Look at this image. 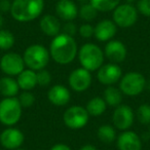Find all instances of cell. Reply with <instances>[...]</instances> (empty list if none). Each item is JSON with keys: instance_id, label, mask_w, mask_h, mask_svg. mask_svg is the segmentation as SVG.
I'll return each instance as SVG.
<instances>
[{"instance_id": "obj_31", "label": "cell", "mask_w": 150, "mask_h": 150, "mask_svg": "<svg viewBox=\"0 0 150 150\" xmlns=\"http://www.w3.org/2000/svg\"><path fill=\"white\" fill-rule=\"evenodd\" d=\"M137 11L141 15L150 18V0H138Z\"/></svg>"}, {"instance_id": "obj_6", "label": "cell", "mask_w": 150, "mask_h": 150, "mask_svg": "<svg viewBox=\"0 0 150 150\" xmlns=\"http://www.w3.org/2000/svg\"><path fill=\"white\" fill-rule=\"evenodd\" d=\"M146 86V79L144 75L139 72H127L121 77L119 82V90L123 95L135 97L144 91Z\"/></svg>"}, {"instance_id": "obj_11", "label": "cell", "mask_w": 150, "mask_h": 150, "mask_svg": "<svg viewBox=\"0 0 150 150\" xmlns=\"http://www.w3.org/2000/svg\"><path fill=\"white\" fill-rule=\"evenodd\" d=\"M68 82L73 91L78 93L84 92L92 84V75H91L90 71L82 67L77 68L70 73Z\"/></svg>"}, {"instance_id": "obj_1", "label": "cell", "mask_w": 150, "mask_h": 150, "mask_svg": "<svg viewBox=\"0 0 150 150\" xmlns=\"http://www.w3.org/2000/svg\"><path fill=\"white\" fill-rule=\"evenodd\" d=\"M78 54L77 43L72 36L59 34L54 37L50 45V54L56 63L67 65L73 62Z\"/></svg>"}, {"instance_id": "obj_36", "label": "cell", "mask_w": 150, "mask_h": 150, "mask_svg": "<svg viewBox=\"0 0 150 150\" xmlns=\"http://www.w3.org/2000/svg\"><path fill=\"white\" fill-rule=\"evenodd\" d=\"M79 150H98L96 146L92 145V144H86V145H83L82 147H80Z\"/></svg>"}, {"instance_id": "obj_12", "label": "cell", "mask_w": 150, "mask_h": 150, "mask_svg": "<svg viewBox=\"0 0 150 150\" xmlns=\"http://www.w3.org/2000/svg\"><path fill=\"white\" fill-rule=\"evenodd\" d=\"M25 136L19 129L8 127L0 134V144L7 150H17L23 145Z\"/></svg>"}, {"instance_id": "obj_25", "label": "cell", "mask_w": 150, "mask_h": 150, "mask_svg": "<svg viewBox=\"0 0 150 150\" xmlns=\"http://www.w3.org/2000/svg\"><path fill=\"white\" fill-rule=\"evenodd\" d=\"M90 1L98 11L107 13L114 11L119 5L121 0H90Z\"/></svg>"}, {"instance_id": "obj_9", "label": "cell", "mask_w": 150, "mask_h": 150, "mask_svg": "<svg viewBox=\"0 0 150 150\" xmlns=\"http://www.w3.org/2000/svg\"><path fill=\"white\" fill-rule=\"evenodd\" d=\"M25 62L21 54L17 52H7L0 60V69L7 76L19 75L25 70Z\"/></svg>"}, {"instance_id": "obj_21", "label": "cell", "mask_w": 150, "mask_h": 150, "mask_svg": "<svg viewBox=\"0 0 150 150\" xmlns=\"http://www.w3.org/2000/svg\"><path fill=\"white\" fill-rule=\"evenodd\" d=\"M19 91V84L13 77L4 76L0 78V95H2L5 98H11L17 96Z\"/></svg>"}, {"instance_id": "obj_37", "label": "cell", "mask_w": 150, "mask_h": 150, "mask_svg": "<svg viewBox=\"0 0 150 150\" xmlns=\"http://www.w3.org/2000/svg\"><path fill=\"white\" fill-rule=\"evenodd\" d=\"M3 23H4V20H3L2 15H1V13H0V29H1V28H2Z\"/></svg>"}, {"instance_id": "obj_2", "label": "cell", "mask_w": 150, "mask_h": 150, "mask_svg": "<svg viewBox=\"0 0 150 150\" xmlns=\"http://www.w3.org/2000/svg\"><path fill=\"white\" fill-rule=\"evenodd\" d=\"M43 8V0H13L11 15L16 21L26 23L40 17Z\"/></svg>"}, {"instance_id": "obj_38", "label": "cell", "mask_w": 150, "mask_h": 150, "mask_svg": "<svg viewBox=\"0 0 150 150\" xmlns=\"http://www.w3.org/2000/svg\"><path fill=\"white\" fill-rule=\"evenodd\" d=\"M125 1H127V3H131V4H132L134 1H137V0H125Z\"/></svg>"}, {"instance_id": "obj_24", "label": "cell", "mask_w": 150, "mask_h": 150, "mask_svg": "<svg viewBox=\"0 0 150 150\" xmlns=\"http://www.w3.org/2000/svg\"><path fill=\"white\" fill-rule=\"evenodd\" d=\"M97 135H98V138L100 139V141L105 144L112 143L116 139V132H115L114 127L109 125H101L98 129Z\"/></svg>"}, {"instance_id": "obj_30", "label": "cell", "mask_w": 150, "mask_h": 150, "mask_svg": "<svg viewBox=\"0 0 150 150\" xmlns=\"http://www.w3.org/2000/svg\"><path fill=\"white\" fill-rule=\"evenodd\" d=\"M36 78H37V86H46L52 81V74L45 69H42L36 72Z\"/></svg>"}, {"instance_id": "obj_4", "label": "cell", "mask_w": 150, "mask_h": 150, "mask_svg": "<svg viewBox=\"0 0 150 150\" xmlns=\"http://www.w3.org/2000/svg\"><path fill=\"white\" fill-rule=\"evenodd\" d=\"M23 59L28 69L34 71L42 70L50 62V50H46L41 44H32L26 48Z\"/></svg>"}, {"instance_id": "obj_34", "label": "cell", "mask_w": 150, "mask_h": 150, "mask_svg": "<svg viewBox=\"0 0 150 150\" xmlns=\"http://www.w3.org/2000/svg\"><path fill=\"white\" fill-rule=\"evenodd\" d=\"M11 0H0V11L1 13H7L11 9Z\"/></svg>"}, {"instance_id": "obj_14", "label": "cell", "mask_w": 150, "mask_h": 150, "mask_svg": "<svg viewBox=\"0 0 150 150\" xmlns=\"http://www.w3.org/2000/svg\"><path fill=\"white\" fill-rule=\"evenodd\" d=\"M127 46L120 40H109L105 45L104 54L111 63L118 64L127 58Z\"/></svg>"}, {"instance_id": "obj_19", "label": "cell", "mask_w": 150, "mask_h": 150, "mask_svg": "<svg viewBox=\"0 0 150 150\" xmlns=\"http://www.w3.org/2000/svg\"><path fill=\"white\" fill-rule=\"evenodd\" d=\"M40 29L45 34L46 36L50 37H56L60 34V31L62 29L61 27L60 20L58 17H54L52 15H45L40 19Z\"/></svg>"}, {"instance_id": "obj_16", "label": "cell", "mask_w": 150, "mask_h": 150, "mask_svg": "<svg viewBox=\"0 0 150 150\" xmlns=\"http://www.w3.org/2000/svg\"><path fill=\"white\" fill-rule=\"evenodd\" d=\"M119 150H142V141L138 134L132 131H125L117 138Z\"/></svg>"}, {"instance_id": "obj_22", "label": "cell", "mask_w": 150, "mask_h": 150, "mask_svg": "<svg viewBox=\"0 0 150 150\" xmlns=\"http://www.w3.org/2000/svg\"><path fill=\"white\" fill-rule=\"evenodd\" d=\"M107 108V103L101 97H95L91 99L86 104V111L90 114V116H100L105 112Z\"/></svg>"}, {"instance_id": "obj_8", "label": "cell", "mask_w": 150, "mask_h": 150, "mask_svg": "<svg viewBox=\"0 0 150 150\" xmlns=\"http://www.w3.org/2000/svg\"><path fill=\"white\" fill-rule=\"evenodd\" d=\"M113 22L120 28H131L138 20V11L131 3L119 4L113 11Z\"/></svg>"}, {"instance_id": "obj_10", "label": "cell", "mask_w": 150, "mask_h": 150, "mask_svg": "<svg viewBox=\"0 0 150 150\" xmlns=\"http://www.w3.org/2000/svg\"><path fill=\"white\" fill-rule=\"evenodd\" d=\"M122 77V70L117 64L109 63L106 65H102L98 69L97 78L102 84L107 86H111L115 84Z\"/></svg>"}, {"instance_id": "obj_26", "label": "cell", "mask_w": 150, "mask_h": 150, "mask_svg": "<svg viewBox=\"0 0 150 150\" xmlns=\"http://www.w3.org/2000/svg\"><path fill=\"white\" fill-rule=\"evenodd\" d=\"M15 44V36L8 30L0 29V50H8Z\"/></svg>"}, {"instance_id": "obj_23", "label": "cell", "mask_w": 150, "mask_h": 150, "mask_svg": "<svg viewBox=\"0 0 150 150\" xmlns=\"http://www.w3.org/2000/svg\"><path fill=\"white\" fill-rule=\"evenodd\" d=\"M122 93L119 88L111 86L105 90L104 92V100L107 103V105L112 107H117L121 104L122 101Z\"/></svg>"}, {"instance_id": "obj_7", "label": "cell", "mask_w": 150, "mask_h": 150, "mask_svg": "<svg viewBox=\"0 0 150 150\" xmlns=\"http://www.w3.org/2000/svg\"><path fill=\"white\" fill-rule=\"evenodd\" d=\"M88 119L90 114L86 109L79 105L71 106L65 111L63 115V121L65 125L72 129H79L84 127L88 125Z\"/></svg>"}, {"instance_id": "obj_13", "label": "cell", "mask_w": 150, "mask_h": 150, "mask_svg": "<svg viewBox=\"0 0 150 150\" xmlns=\"http://www.w3.org/2000/svg\"><path fill=\"white\" fill-rule=\"evenodd\" d=\"M135 119V115L129 105H119L115 108L112 115L113 125L116 129L127 131L132 127Z\"/></svg>"}, {"instance_id": "obj_28", "label": "cell", "mask_w": 150, "mask_h": 150, "mask_svg": "<svg viewBox=\"0 0 150 150\" xmlns=\"http://www.w3.org/2000/svg\"><path fill=\"white\" fill-rule=\"evenodd\" d=\"M138 121L142 125H150V105L142 104L137 110Z\"/></svg>"}, {"instance_id": "obj_20", "label": "cell", "mask_w": 150, "mask_h": 150, "mask_svg": "<svg viewBox=\"0 0 150 150\" xmlns=\"http://www.w3.org/2000/svg\"><path fill=\"white\" fill-rule=\"evenodd\" d=\"M17 82L19 88L23 91H31L37 86L36 72L31 69H26L18 75Z\"/></svg>"}, {"instance_id": "obj_29", "label": "cell", "mask_w": 150, "mask_h": 150, "mask_svg": "<svg viewBox=\"0 0 150 150\" xmlns=\"http://www.w3.org/2000/svg\"><path fill=\"white\" fill-rule=\"evenodd\" d=\"M18 100L23 108H29L35 103V96L30 91H24L20 94Z\"/></svg>"}, {"instance_id": "obj_39", "label": "cell", "mask_w": 150, "mask_h": 150, "mask_svg": "<svg viewBox=\"0 0 150 150\" xmlns=\"http://www.w3.org/2000/svg\"><path fill=\"white\" fill-rule=\"evenodd\" d=\"M17 150H25V149H20V148H19V149H17Z\"/></svg>"}, {"instance_id": "obj_27", "label": "cell", "mask_w": 150, "mask_h": 150, "mask_svg": "<svg viewBox=\"0 0 150 150\" xmlns=\"http://www.w3.org/2000/svg\"><path fill=\"white\" fill-rule=\"evenodd\" d=\"M78 15L83 21L91 22L93 20L96 19L97 15H98V11L94 7L92 3H86L83 4L78 11Z\"/></svg>"}, {"instance_id": "obj_32", "label": "cell", "mask_w": 150, "mask_h": 150, "mask_svg": "<svg viewBox=\"0 0 150 150\" xmlns=\"http://www.w3.org/2000/svg\"><path fill=\"white\" fill-rule=\"evenodd\" d=\"M80 36L83 38H91L94 35V27L90 24H82L78 29Z\"/></svg>"}, {"instance_id": "obj_5", "label": "cell", "mask_w": 150, "mask_h": 150, "mask_svg": "<svg viewBox=\"0 0 150 150\" xmlns=\"http://www.w3.org/2000/svg\"><path fill=\"white\" fill-rule=\"evenodd\" d=\"M22 110L23 107L18 98H4L0 102V122L6 127H13L21 119Z\"/></svg>"}, {"instance_id": "obj_33", "label": "cell", "mask_w": 150, "mask_h": 150, "mask_svg": "<svg viewBox=\"0 0 150 150\" xmlns=\"http://www.w3.org/2000/svg\"><path fill=\"white\" fill-rule=\"evenodd\" d=\"M77 32V28H76V25L73 24L72 22H67L66 24L63 27V33L67 34L69 36H74L75 33Z\"/></svg>"}, {"instance_id": "obj_18", "label": "cell", "mask_w": 150, "mask_h": 150, "mask_svg": "<svg viewBox=\"0 0 150 150\" xmlns=\"http://www.w3.org/2000/svg\"><path fill=\"white\" fill-rule=\"evenodd\" d=\"M47 99L52 104L56 106H65L70 102L71 94L66 86L62 84H56L50 88L47 93Z\"/></svg>"}, {"instance_id": "obj_17", "label": "cell", "mask_w": 150, "mask_h": 150, "mask_svg": "<svg viewBox=\"0 0 150 150\" xmlns=\"http://www.w3.org/2000/svg\"><path fill=\"white\" fill-rule=\"evenodd\" d=\"M117 32V26L113 21L103 20L94 28V35L99 41H109Z\"/></svg>"}, {"instance_id": "obj_35", "label": "cell", "mask_w": 150, "mask_h": 150, "mask_svg": "<svg viewBox=\"0 0 150 150\" xmlns=\"http://www.w3.org/2000/svg\"><path fill=\"white\" fill-rule=\"evenodd\" d=\"M50 150H71V148L69 147L68 145H66V144L59 143L52 146V147L50 148Z\"/></svg>"}, {"instance_id": "obj_15", "label": "cell", "mask_w": 150, "mask_h": 150, "mask_svg": "<svg viewBox=\"0 0 150 150\" xmlns=\"http://www.w3.org/2000/svg\"><path fill=\"white\" fill-rule=\"evenodd\" d=\"M78 11L79 8L73 0H59L56 4V13L63 21H74L78 16Z\"/></svg>"}, {"instance_id": "obj_3", "label": "cell", "mask_w": 150, "mask_h": 150, "mask_svg": "<svg viewBox=\"0 0 150 150\" xmlns=\"http://www.w3.org/2000/svg\"><path fill=\"white\" fill-rule=\"evenodd\" d=\"M104 52L95 43H86L78 50V59L82 68L96 71L103 65Z\"/></svg>"}]
</instances>
